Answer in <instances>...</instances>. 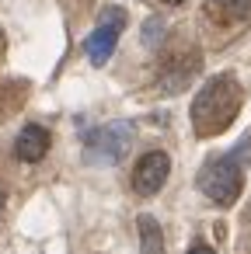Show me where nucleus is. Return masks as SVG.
I'll list each match as a JSON object with an SVG mask.
<instances>
[{
  "label": "nucleus",
  "instance_id": "obj_2",
  "mask_svg": "<svg viewBox=\"0 0 251 254\" xmlns=\"http://www.w3.org/2000/svg\"><path fill=\"white\" fill-rule=\"evenodd\" d=\"M251 160V136L241 139L230 153L209 160L199 171V188L206 191V198H213L216 205H234L241 188H244V167Z\"/></svg>",
  "mask_w": 251,
  "mask_h": 254
},
{
  "label": "nucleus",
  "instance_id": "obj_9",
  "mask_svg": "<svg viewBox=\"0 0 251 254\" xmlns=\"http://www.w3.org/2000/svg\"><path fill=\"white\" fill-rule=\"evenodd\" d=\"M209 11H213L223 25H234V21L251 18V0H209Z\"/></svg>",
  "mask_w": 251,
  "mask_h": 254
},
{
  "label": "nucleus",
  "instance_id": "obj_12",
  "mask_svg": "<svg viewBox=\"0 0 251 254\" xmlns=\"http://www.w3.org/2000/svg\"><path fill=\"white\" fill-rule=\"evenodd\" d=\"M0 216H4V188H0Z\"/></svg>",
  "mask_w": 251,
  "mask_h": 254
},
{
  "label": "nucleus",
  "instance_id": "obj_4",
  "mask_svg": "<svg viewBox=\"0 0 251 254\" xmlns=\"http://www.w3.org/2000/svg\"><path fill=\"white\" fill-rule=\"evenodd\" d=\"M167 174H171V157H167L164 150H150V153H143L140 164L133 167V191L143 195V198H150V195H157V191L164 188Z\"/></svg>",
  "mask_w": 251,
  "mask_h": 254
},
{
  "label": "nucleus",
  "instance_id": "obj_7",
  "mask_svg": "<svg viewBox=\"0 0 251 254\" xmlns=\"http://www.w3.org/2000/svg\"><path fill=\"white\" fill-rule=\"evenodd\" d=\"M14 150H18L21 160L35 164V160H42L46 150H49V132H46L42 126H25V129L18 132V139H14Z\"/></svg>",
  "mask_w": 251,
  "mask_h": 254
},
{
  "label": "nucleus",
  "instance_id": "obj_3",
  "mask_svg": "<svg viewBox=\"0 0 251 254\" xmlns=\"http://www.w3.org/2000/svg\"><path fill=\"white\" fill-rule=\"evenodd\" d=\"M133 146V126L129 122H105L84 139V160L94 167H112L119 164Z\"/></svg>",
  "mask_w": 251,
  "mask_h": 254
},
{
  "label": "nucleus",
  "instance_id": "obj_8",
  "mask_svg": "<svg viewBox=\"0 0 251 254\" xmlns=\"http://www.w3.org/2000/svg\"><path fill=\"white\" fill-rule=\"evenodd\" d=\"M140 226V254H164V233H161V223L154 216H140L136 219Z\"/></svg>",
  "mask_w": 251,
  "mask_h": 254
},
{
  "label": "nucleus",
  "instance_id": "obj_10",
  "mask_svg": "<svg viewBox=\"0 0 251 254\" xmlns=\"http://www.w3.org/2000/svg\"><path fill=\"white\" fill-rule=\"evenodd\" d=\"M161 35H164V21H161V18H150V21L143 25V42H147V46H157Z\"/></svg>",
  "mask_w": 251,
  "mask_h": 254
},
{
  "label": "nucleus",
  "instance_id": "obj_6",
  "mask_svg": "<svg viewBox=\"0 0 251 254\" xmlns=\"http://www.w3.org/2000/svg\"><path fill=\"white\" fill-rule=\"evenodd\" d=\"M119 35H122L119 25H101V21H98V28H94L91 39H87V60H91V66H105V63L112 60Z\"/></svg>",
  "mask_w": 251,
  "mask_h": 254
},
{
  "label": "nucleus",
  "instance_id": "obj_11",
  "mask_svg": "<svg viewBox=\"0 0 251 254\" xmlns=\"http://www.w3.org/2000/svg\"><path fill=\"white\" fill-rule=\"evenodd\" d=\"M185 254H216V251H213V247H206V244H195V247H192V251H185Z\"/></svg>",
  "mask_w": 251,
  "mask_h": 254
},
{
  "label": "nucleus",
  "instance_id": "obj_13",
  "mask_svg": "<svg viewBox=\"0 0 251 254\" xmlns=\"http://www.w3.org/2000/svg\"><path fill=\"white\" fill-rule=\"evenodd\" d=\"M164 4H171V7H178V4H185V0H164Z\"/></svg>",
  "mask_w": 251,
  "mask_h": 254
},
{
  "label": "nucleus",
  "instance_id": "obj_5",
  "mask_svg": "<svg viewBox=\"0 0 251 254\" xmlns=\"http://www.w3.org/2000/svg\"><path fill=\"white\" fill-rule=\"evenodd\" d=\"M199 73V53H185V56H174L164 70H161V91L167 94H178L188 87V80Z\"/></svg>",
  "mask_w": 251,
  "mask_h": 254
},
{
  "label": "nucleus",
  "instance_id": "obj_1",
  "mask_svg": "<svg viewBox=\"0 0 251 254\" xmlns=\"http://www.w3.org/2000/svg\"><path fill=\"white\" fill-rule=\"evenodd\" d=\"M241 84L230 77V73H220V77H209L199 94L192 98V129L195 136H220L241 112Z\"/></svg>",
  "mask_w": 251,
  "mask_h": 254
}]
</instances>
